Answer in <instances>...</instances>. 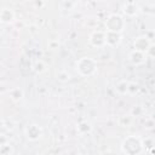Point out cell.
<instances>
[{
	"mask_svg": "<svg viewBox=\"0 0 155 155\" xmlns=\"http://www.w3.org/2000/svg\"><path fill=\"white\" fill-rule=\"evenodd\" d=\"M0 18H1L2 22H10V21H12L13 15H12V12H10L8 10H4V11L0 13Z\"/></svg>",
	"mask_w": 155,
	"mask_h": 155,
	"instance_id": "1",
	"label": "cell"
}]
</instances>
